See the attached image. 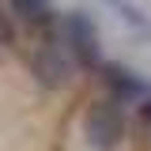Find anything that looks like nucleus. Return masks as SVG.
Wrapping results in <instances>:
<instances>
[{
	"instance_id": "obj_1",
	"label": "nucleus",
	"mask_w": 151,
	"mask_h": 151,
	"mask_svg": "<svg viewBox=\"0 0 151 151\" xmlns=\"http://www.w3.org/2000/svg\"><path fill=\"white\" fill-rule=\"evenodd\" d=\"M27 76L34 79V87L42 91H72L76 79H79V68H76L72 53L64 49V42L57 38V27L53 30H45V34H38V42L30 45V53H27Z\"/></svg>"
},
{
	"instance_id": "obj_2",
	"label": "nucleus",
	"mask_w": 151,
	"mask_h": 151,
	"mask_svg": "<svg viewBox=\"0 0 151 151\" xmlns=\"http://www.w3.org/2000/svg\"><path fill=\"white\" fill-rule=\"evenodd\" d=\"M129 136V117L125 106L113 98H91L83 110V140L91 151H117Z\"/></svg>"
},
{
	"instance_id": "obj_3",
	"label": "nucleus",
	"mask_w": 151,
	"mask_h": 151,
	"mask_svg": "<svg viewBox=\"0 0 151 151\" xmlns=\"http://www.w3.org/2000/svg\"><path fill=\"white\" fill-rule=\"evenodd\" d=\"M57 38L64 42V49L72 53L76 68L79 72H98L106 60H102V38H98V27L87 12H64L57 19Z\"/></svg>"
},
{
	"instance_id": "obj_4",
	"label": "nucleus",
	"mask_w": 151,
	"mask_h": 151,
	"mask_svg": "<svg viewBox=\"0 0 151 151\" xmlns=\"http://www.w3.org/2000/svg\"><path fill=\"white\" fill-rule=\"evenodd\" d=\"M98 83L106 87V98L121 102V106H140L151 94L147 79L140 72H132L129 64H121V60H106V64L98 68Z\"/></svg>"
},
{
	"instance_id": "obj_5",
	"label": "nucleus",
	"mask_w": 151,
	"mask_h": 151,
	"mask_svg": "<svg viewBox=\"0 0 151 151\" xmlns=\"http://www.w3.org/2000/svg\"><path fill=\"white\" fill-rule=\"evenodd\" d=\"M4 8H8V15L23 23V27H30L38 34H45V30H53L57 27V8L53 0H4Z\"/></svg>"
},
{
	"instance_id": "obj_6",
	"label": "nucleus",
	"mask_w": 151,
	"mask_h": 151,
	"mask_svg": "<svg viewBox=\"0 0 151 151\" xmlns=\"http://www.w3.org/2000/svg\"><path fill=\"white\" fill-rule=\"evenodd\" d=\"M19 49V23L8 15V8H0V53Z\"/></svg>"
},
{
	"instance_id": "obj_7",
	"label": "nucleus",
	"mask_w": 151,
	"mask_h": 151,
	"mask_svg": "<svg viewBox=\"0 0 151 151\" xmlns=\"http://www.w3.org/2000/svg\"><path fill=\"white\" fill-rule=\"evenodd\" d=\"M110 4L121 12V19H125L129 27H140V30H147V27H151V23H147V15H144L136 4H129V0H110Z\"/></svg>"
},
{
	"instance_id": "obj_8",
	"label": "nucleus",
	"mask_w": 151,
	"mask_h": 151,
	"mask_svg": "<svg viewBox=\"0 0 151 151\" xmlns=\"http://www.w3.org/2000/svg\"><path fill=\"white\" fill-rule=\"evenodd\" d=\"M140 121H144V125L151 129V94L144 98V102H140Z\"/></svg>"
}]
</instances>
